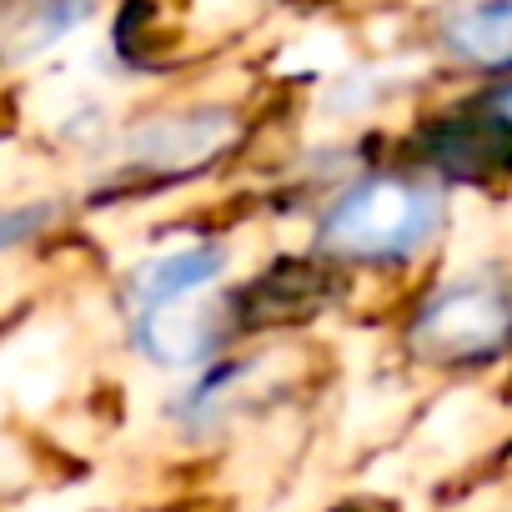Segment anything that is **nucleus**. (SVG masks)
Here are the masks:
<instances>
[{
	"instance_id": "f257e3e1",
	"label": "nucleus",
	"mask_w": 512,
	"mask_h": 512,
	"mask_svg": "<svg viewBox=\"0 0 512 512\" xmlns=\"http://www.w3.org/2000/svg\"><path fill=\"white\" fill-rule=\"evenodd\" d=\"M432 226H437L432 191L397 181V176H377V181H362L357 191H347L327 211L322 241L347 256H402V251L422 246L432 236Z\"/></svg>"
},
{
	"instance_id": "f03ea898",
	"label": "nucleus",
	"mask_w": 512,
	"mask_h": 512,
	"mask_svg": "<svg viewBox=\"0 0 512 512\" xmlns=\"http://www.w3.org/2000/svg\"><path fill=\"white\" fill-rule=\"evenodd\" d=\"M512 332V297L492 282H462L432 297L412 322V347L427 362L467 367L492 357Z\"/></svg>"
},
{
	"instance_id": "7ed1b4c3",
	"label": "nucleus",
	"mask_w": 512,
	"mask_h": 512,
	"mask_svg": "<svg viewBox=\"0 0 512 512\" xmlns=\"http://www.w3.org/2000/svg\"><path fill=\"white\" fill-rule=\"evenodd\" d=\"M216 272H221V251L216 246H191V251L161 256V262H151L146 272L131 277V302H136L141 322L166 317V312H181V302L196 297Z\"/></svg>"
},
{
	"instance_id": "20e7f679",
	"label": "nucleus",
	"mask_w": 512,
	"mask_h": 512,
	"mask_svg": "<svg viewBox=\"0 0 512 512\" xmlns=\"http://www.w3.org/2000/svg\"><path fill=\"white\" fill-rule=\"evenodd\" d=\"M322 302H327V277L307 262H287L241 297V312L251 327H272V322H297V317L317 312Z\"/></svg>"
},
{
	"instance_id": "39448f33",
	"label": "nucleus",
	"mask_w": 512,
	"mask_h": 512,
	"mask_svg": "<svg viewBox=\"0 0 512 512\" xmlns=\"http://www.w3.org/2000/svg\"><path fill=\"white\" fill-rule=\"evenodd\" d=\"M447 46L472 61H512V6H482L447 21Z\"/></svg>"
},
{
	"instance_id": "423d86ee",
	"label": "nucleus",
	"mask_w": 512,
	"mask_h": 512,
	"mask_svg": "<svg viewBox=\"0 0 512 512\" xmlns=\"http://www.w3.org/2000/svg\"><path fill=\"white\" fill-rule=\"evenodd\" d=\"M46 221H51V206H11V211H0V251L16 246V241H31Z\"/></svg>"
},
{
	"instance_id": "0eeeda50",
	"label": "nucleus",
	"mask_w": 512,
	"mask_h": 512,
	"mask_svg": "<svg viewBox=\"0 0 512 512\" xmlns=\"http://www.w3.org/2000/svg\"><path fill=\"white\" fill-rule=\"evenodd\" d=\"M497 141L502 136H512V81H502L497 91H487V101H482V116H477Z\"/></svg>"
},
{
	"instance_id": "6e6552de",
	"label": "nucleus",
	"mask_w": 512,
	"mask_h": 512,
	"mask_svg": "<svg viewBox=\"0 0 512 512\" xmlns=\"http://www.w3.org/2000/svg\"><path fill=\"white\" fill-rule=\"evenodd\" d=\"M342 512H362V507H342Z\"/></svg>"
}]
</instances>
